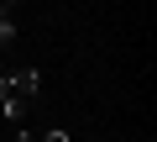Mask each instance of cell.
Listing matches in <instances>:
<instances>
[{
  "label": "cell",
  "mask_w": 157,
  "mask_h": 142,
  "mask_svg": "<svg viewBox=\"0 0 157 142\" xmlns=\"http://www.w3.org/2000/svg\"><path fill=\"white\" fill-rule=\"evenodd\" d=\"M37 90H42L37 68H21V74H0V111H6L11 121H21V116L37 105Z\"/></svg>",
  "instance_id": "obj_1"
},
{
  "label": "cell",
  "mask_w": 157,
  "mask_h": 142,
  "mask_svg": "<svg viewBox=\"0 0 157 142\" xmlns=\"http://www.w3.org/2000/svg\"><path fill=\"white\" fill-rule=\"evenodd\" d=\"M11 37H16V21H11V11H0V47H6Z\"/></svg>",
  "instance_id": "obj_2"
},
{
  "label": "cell",
  "mask_w": 157,
  "mask_h": 142,
  "mask_svg": "<svg viewBox=\"0 0 157 142\" xmlns=\"http://www.w3.org/2000/svg\"><path fill=\"white\" fill-rule=\"evenodd\" d=\"M32 142H68V132H42V137H32Z\"/></svg>",
  "instance_id": "obj_3"
}]
</instances>
